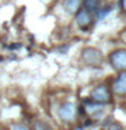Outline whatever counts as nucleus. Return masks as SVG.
<instances>
[{
  "label": "nucleus",
  "mask_w": 126,
  "mask_h": 130,
  "mask_svg": "<svg viewBox=\"0 0 126 130\" xmlns=\"http://www.w3.org/2000/svg\"><path fill=\"white\" fill-rule=\"evenodd\" d=\"M121 8L123 11H126V0H121Z\"/></svg>",
  "instance_id": "nucleus-11"
},
{
  "label": "nucleus",
  "mask_w": 126,
  "mask_h": 130,
  "mask_svg": "<svg viewBox=\"0 0 126 130\" xmlns=\"http://www.w3.org/2000/svg\"><path fill=\"white\" fill-rule=\"evenodd\" d=\"M110 60V64L113 65L114 69H117V71H125L126 69V50H115L108 57Z\"/></svg>",
  "instance_id": "nucleus-2"
},
{
  "label": "nucleus",
  "mask_w": 126,
  "mask_h": 130,
  "mask_svg": "<svg viewBox=\"0 0 126 130\" xmlns=\"http://www.w3.org/2000/svg\"><path fill=\"white\" fill-rule=\"evenodd\" d=\"M91 99L96 103H107L110 102V89L106 85H99L91 92Z\"/></svg>",
  "instance_id": "nucleus-3"
},
{
  "label": "nucleus",
  "mask_w": 126,
  "mask_h": 130,
  "mask_svg": "<svg viewBox=\"0 0 126 130\" xmlns=\"http://www.w3.org/2000/svg\"><path fill=\"white\" fill-rule=\"evenodd\" d=\"M113 91L117 95H126V72L125 71H121L119 76L114 80Z\"/></svg>",
  "instance_id": "nucleus-5"
},
{
  "label": "nucleus",
  "mask_w": 126,
  "mask_h": 130,
  "mask_svg": "<svg viewBox=\"0 0 126 130\" xmlns=\"http://www.w3.org/2000/svg\"><path fill=\"white\" fill-rule=\"evenodd\" d=\"M80 4H81V0H65V2H64V7L67 8V11L75 14V12L79 11Z\"/></svg>",
  "instance_id": "nucleus-7"
},
{
  "label": "nucleus",
  "mask_w": 126,
  "mask_h": 130,
  "mask_svg": "<svg viewBox=\"0 0 126 130\" xmlns=\"http://www.w3.org/2000/svg\"><path fill=\"white\" fill-rule=\"evenodd\" d=\"M83 3H84L85 10H87L88 12L96 11L100 6V0H83Z\"/></svg>",
  "instance_id": "nucleus-8"
},
{
  "label": "nucleus",
  "mask_w": 126,
  "mask_h": 130,
  "mask_svg": "<svg viewBox=\"0 0 126 130\" xmlns=\"http://www.w3.org/2000/svg\"><path fill=\"white\" fill-rule=\"evenodd\" d=\"M11 130H28L24 125H20V123H15L11 126Z\"/></svg>",
  "instance_id": "nucleus-10"
},
{
  "label": "nucleus",
  "mask_w": 126,
  "mask_h": 130,
  "mask_svg": "<svg viewBox=\"0 0 126 130\" xmlns=\"http://www.w3.org/2000/svg\"><path fill=\"white\" fill-rule=\"evenodd\" d=\"M58 115L64 121H73L76 118V107L73 103H65L60 107Z\"/></svg>",
  "instance_id": "nucleus-4"
},
{
  "label": "nucleus",
  "mask_w": 126,
  "mask_h": 130,
  "mask_svg": "<svg viewBox=\"0 0 126 130\" xmlns=\"http://www.w3.org/2000/svg\"><path fill=\"white\" fill-rule=\"evenodd\" d=\"M34 130H50V127H49L45 122H35L34 123Z\"/></svg>",
  "instance_id": "nucleus-9"
},
{
  "label": "nucleus",
  "mask_w": 126,
  "mask_h": 130,
  "mask_svg": "<svg viewBox=\"0 0 126 130\" xmlns=\"http://www.w3.org/2000/svg\"><path fill=\"white\" fill-rule=\"evenodd\" d=\"M81 57H83V61L87 65H91V67H99L102 65V53L95 47H85L83 53H81Z\"/></svg>",
  "instance_id": "nucleus-1"
},
{
  "label": "nucleus",
  "mask_w": 126,
  "mask_h": 130,
  "mask_svg": "<svg viewBox=\"0 0 126 130\" xmlns=\"http://www.w3.org/2000/svg\"><path fill=\"white\" fill-rule=\"evenodd\" d=\"M76 22L80 27L85 28L87 26H89L91 23V16H89V12L87 10H81L77 11V16H76Z\"/></svg>",
  "instance_id": "nucleus-6"
}]
</instances>
